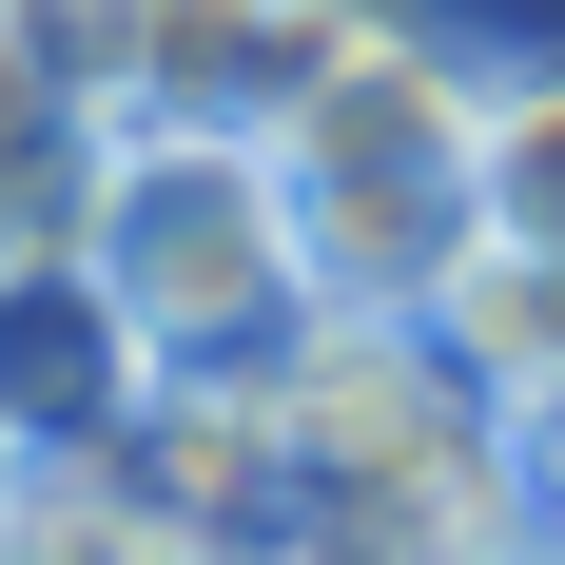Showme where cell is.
I'll return each instance as SVG.
<instances>
[{
    "label": "cell",
    "mask_w": 565,
    "mask_h": 565,
    "mask_svg": "<svg viewBox=\"0 0 565 565\" xmlns=\"http://www.w3.org/2000/svg\"><path fill=\"white\" fill-rule=\"evenodd\" d=\"M468 137H488V58H449L429 20H371L274 117V175H292V234H312V292L332 312H429L449 292V254L488 234Z\"/></svg>",
    "instance_id": "6da1fadb"
},
{
    "label": "cell",
    "mask_w": 565,
    "mask_h": 565,
    "mask_svg": "<svg viewBox=\"0 0 565 565\" xmlns=\"http://www.w3.org/2000/svg\"><path fill=\"white\" fill-rule=\"evenodd\" d=\"M78 254L137 292V332L175 371H274L332 292H312V234H292L274 137H215V117H98V195H78Z\"/></svg>",
    "instance_id": "7a4b0ae2"
},
{
    "label": "cell",
    "mask_w": 565,
    "mask_h": 565,
    "mask_svg": "<svg viewBox=\"0 0 565 565\" xmlns=\"http://www.w3.org/2000/svg\"><path fill=\"white\" fill-rule=\"evenodd\" d=\"M157 391H175V351L137 332V292L78 234H20V274H0V449H117Z\"/></svg>",
    "instance_id": "3957f363"
},
{
    "label": "cell",
    "mask_w": 565,
    "mask_h": 565,
    "mask_svg": "<svg viewBox=\"0 0 565 565\" xmlns=\"http://www.w3.org/2000/svg\"><path fill=\"white\" fill-rule=\"evenodd\" d=\"M391 0H157L137 40V117H215V137H274Z\"/></svg>",
    "instance_id": "277c9868"
},
{
    "label": "cell",
    "mask_w": 565,
    "mask_h": 565,
    "mask_svg": "<svg viewBox=\"0 0 565 565\" xmlns=\"http://www.w3.org/2000/svg\"><path fill=\"white\" fill-rule=\"evenodd\" d=\"M0 195L40 234H78V195H98V117H78V78L40 58V20L0 0Z\"/></svg>",
    "instance_id": "5b68a950"
},
{
    "label": "cell",
    "mask_w": 565,
    "mask_h": 565,
    "mask_svg": "<svg viewBox=\"0 0 565 565\" xmlns=\"http://www.w3.org/2000/svg\"><path fill=\"white\" fill-rule=\"evenodd\" d=\"M468 195H488V234H546V254H565V58H488Z\"/></svg>",
    "instance_id": "8992f818"
},
{
    "label": "cell",
    "mask_w": 565,
    "mask_h": 565,
    "mask_svg": "<svg viewBox=\"0 0 565 565\" xmlns=\"http://www.w3.org/2000/svg\"><path fill=\"white\" fill-rule=\"evenodd\" d=\"M20 234H40V215H20V195H0V274H20Z\"/></svg>",
    "instance_id": "52a82bcc"
}]
</instances>
